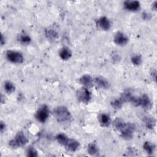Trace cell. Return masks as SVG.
Returning a JSON list of instances; mask_svg holds the SVG:
<instances>
[{"mask_svg":"<svg viewBox=\"0 0 157 157\" xmlns=\"http://www.w3.org/2000/svg\"><path fill=\"white\" fill-rule=\"evenodd\" d=\"M80 146V144L78 141L73 139H69L65 144L66 148L69 151H76Z\"/></svg>","mask_w":157,"mask_h":157,"instance_id":"cell-9","label":"cell"},{"mask_svg":"<svg viewBox=\"0 0 157 157\" xmlns=\"http://www.w3.org/2000/svg\"><path fill=\"white\" fill-rule=\"evenodd\" d=\"M79 82H80V84H82V85L84 86V87L87 88L91 85L92 82H93V79L90 75L85 74L80 78Z\"/></svg>","mask_w":157,"mask_h":157,"instance_id":"cell-14","label":"cell"},{"mask_svg":"<svg viewBox=\"0 0 157 157\" xmlns=\"http://www.w3.org/2000/svg\"><path fill=\"white\" fill-rule=\"evenodd\" d=\"M123 102L120 99H115L111 102V105L115 109H120L123 105Z\"/></svg>","mask_w":157,"mask_h":157,"instance_id":"cell-24","label":"cell"},{"mask_svg":"<svg viewBox=\"0 0 157 157\" xmlns=\"http://www.w3.org/2000/svg\"><path fill=\"white\" fill-rule=\"evenodd\" d=\"M54 116L56 120L60 123L69 122L72 119V115L69 110L64 106L56 107L53 111Z\"/></svg>","mask_w":157,"mask_h":157,"instance_id":"cell-1","label":"cell"},{"mask_svg":"<svg viewBox=\"0 0 157 157\" xmlns=\"http://www.w3.org/2000/svg\"><path fill=\"white\" fill-rule=\"evenodd\" d=\"M4 90L6 91V92L8 94H10V93H13L15 90V85L10 81H6L4 83Z\"/></svg>","mask_w":157,"mask_h":157,"instance_id":"cell-18","label":"cell"},{"mask_svg":"<svg viewBox=\"0 0 157 157\" xmlns=\"http://www.w3.org/2000/svg\"><path fill=\"white\" fill-rule=\"evenodd\" d=\"M98 120L101 126L108 127L111 123V119L109 115L106 113H101L98 117Z\"/></svg>","mask_w":157,"mask_h":157,"instance_id":"cell-12","label":"cell"},{"mask_svg":"<svg viewBox=\"0 0 157 157\" xmlns=\"http://www.w3.org/2000/svg\"><path fill=\"white\" fill-rule=\"evenodd\" d=\"M72 56V52L68 47H63L59 52V56L63 60L69 59Z\"/></svg>","mask_w":157,"mask_h":157,"instance_id":"cell-15","label":"cell"},{"mask_svg":"<svg viewBox=\"0 0 157 157\" xmlns=\"http://www.w3.org/2000/svg\"><path fill=\"white\" fill-rule=\"evenodd\" d=\"M98 25L103 30H109L111 27V24L109 20L106 17L99 18L97 21Z\"/></svg>","mask_w":157,"mask_h":157,"instance_id":"cell-10","label":"cell"},{"mask_svg":"<svg viewBox=\"0 0 157 157\" xmlns=\"http://www.w3.org/2000/svg\"><path fill=\"white\" fill-rule=\"evenodd\" d=\"M144 121L147 128L152 129L156 125V120L153 117H145L144 118Z\"/></svg>","mask_w":157,"mask_h":157,"instance_id":"cell-16","label":"cell"},{"mask_svg":"<svg viewBox=\"0 0 157 157\" xmlns=\"http://www.w3.org/2000/svg\"><path fill=\"white\" fill-rule=\"evenodd\" d=\"M1 44L2 45H3L5 44V38L4 37L2 34H1Z\"/></svg>","mask_w":157,"mask_h":157,"instance_id":"cell-31","label":"cell"},{"mask_svg":"<svg viewBox=\"0 0 157 157\" xmlns=\"http://www.w3.org/2000/svg\"><path fill=\"white\" fill-rule=\"evenodd\" d=\"M6 129V124L5 123H4L3 121H1V124H0V129H1V132H3V131L5 130Z\"/></svg>","mask_w":157,"mask_h":157,"instance_id":"cell-29","label":"cell"},{"mask_svg":"<svg viewBox=\"0 0 157 157\" xmlns=\"http://www.w3.org/2000/svg\"><path fill=\"white\" fill-rule=\"evenodd\" d=\"M124 123H125V122H124L121 119L116 118L113 122V125L114 128L117 131H120L123 127Z\"/></svg>","mask_w":157,"mask_h":157,"instance_id":"cell-21","label":"cell"},{"mask_svg":"<svg viewBox=\"0 0 157 157\" xmlns=\"http://www.w3.org/2000/svg\"><path fill=\"white\" fill-rule=\"evenodd\" d=\"M124 7L129 11H137L140 9V4L137 1H126L124 2Z\"/></svg>","mask_w":157,"mask_h":157,"instance_id":"cell-8","label":"cell"},{"mask_svg":"<svg viewBox=\"0 0 157 157\" xmlns=\"http://www.w3.org/2000/svg\"><path fill=\"white\" fill-rule=\"evenodd\" d=\"M95 83L100 88H104V89H107L109 87V82L106 80L103 77L99 76L95 78L94 79Z\"/></svg>","mask_w":157,"mask_h":157,"instance_id":"cell-13","label":"cell"},{"mask_svg":"<svg viewBox=\"0 0 157 157\" xmlns=\"http://www.w3.org/2000/svg\"><path fill=\"white\" fill-rule=\"evenodd\" d=\"M128 42V37L123 33L118 32L114 37V42L118 45H124Z\"/></svg>","mask_w":157,"mask_h":157,"instance_id":"cell-7","label":"cell"},{"mask_svg":"<svg viewBox=\"0 0 157 157\" xmlns=\"http://www.w3.org/2000/svg\"><path fill=\"white\" fill-rule=\"evenodd\" d=\"M6 55L7 59L13 63L20 64L22 63L24 61L23 55L21 53L17 51L8 50L7 51Z\"/></svg>","mask_w":157,"mask_h":157,"instance_id":"cell-4","label":"cell"},{"mask_svg":"<svg viewBox=\"0 0 157 157\" xmlns=\"http://www.w3.org/2000/svg\"><path fill=\"white\" fill-rule=\"evenodd\" d=\"M132 96V95L131 94V92L127 90L121 94L120 99L124 103V102H130V100H131V98Z\"/></svg>","mask_w":157,"mask_h":157,"instance_id":"cell-23","label":"cell"},{"mask_svg":"<svg viewBox=\"0 0 157 157\" xmlns=\"http://www.w3.org/2000/svg\"><path fill=\"white\" fill-rule=\"evenodd\" d=\"M45 36L50 40H55L58 38V33L53 29H47L45 30Z\"/></svg>","mask_w":157,"mask_h":157,"instance_id":"cell-19","label":"cell"},{"mask_svg":"<svg viewBox=\"0 0 157 157\" xmlns=\"http://www.w3.org/2000/svg\"><path fill=\"white\" fill-rule=\"evenodd\" d=\"M143 18L145 19V20H148L150 18V15L147 12H144L143 13Z\"/></svg>","mask_w":157,"mask_h":157,"instance_id":"cell-30","label":"cell"},{"mask_svg":"<svg viewBox=\"0 0 157 157\" xmlns=\"http://www.w3.org/2000/svg\"><path fill=\"white\" fill-rule=\"evenodd\" d=\"M56 139L58 141V142L61 145H65L67 141L68 140L67 137L63 133H59L56 136Z\"/></svg>","mask_w":157,"mask_h":157,"instance_id":"cell-22","label":"cell"},{"mask_svg":"<svg viewBox=\"0 0 157 157\" xmlns=\"http://www.w3.org/2000/svg\"><path fill=\"white\" fill-rule=\"evenodd\" d=\"M49 116V110L47 105H43L41 106L38 110L37 111L36 113V118L37 120V121L44 123L47 120L48 117Z\"/></svg>","mask_w":157,"mask_h":157,"instance_id":"cell-6","label":"cell"},{"mask_svg":"<svg viewBox=\"0 0 157 157\" xmlns=\"http://www.w3.org/2000/svg\"><path fill=\"white\" fill-rule=\"evenodd\" d=\"M156 4H157V2L156 1H155L153 4H152V9L154 10H156Z\"/></svg>","mask_w":157,"mask_h":157,"instance_id":"cell-32","label":"cell"},{"mask_svg":"<svg viewBox=\"0 0 157 157\" xmlns=\"http://www.w3.org/2000/svg\"><path fill=\"white\" fill-rule=\"evenodd\" d=\"M131 62L134 64V65H136V66H138V65H140L142 63V57L140 55H134L133 56L131 57Z\"/></svg>","mask_w":157,"mask_h":157,"instance_id":"cell-27","label":"cell"},{"mask_svg":"<svg viewBox=\"0 0 157 157\" xmlns=\"http://www.w3.org/2000/svg\"><path fill=\"white\" fill-rule=\"evenodd\" d=\"M19 40H20L21 43H22L23 44H25V45L29 44L31 42V37L28 35H27V34L21 35L20 36Z\"/></svg>","mask_w":157,"mask_h":157,"instance_id":"cell-25","label":"cell"},{"mask_svg":"<svg viewBox=\"0 0 157 157\" xmlns=\"http://www.w3.org/2000/svg\"><path fill=\"white\" fill-rule=\"evenodd\" d=\"M140 105L146 109H150L151 107L152 103L147 94H144L140 97Z\"/></svg>","mask_w":157,"mask_h":157,"instance_id":"cell-11","label":"cell"},{"mask_svg":"<svg viewBox=\"0 0 157 157\" xmlns=\"http://www.w3.org/2000/svg\"><path fill=\"white\" fill-rule=\"evenodd\" d=\"M136 126L134 124L131 123H125L122 129L119 131L122 138L126 140H130L132 138L133 132H134Z\"/></svg>","mask_w":157,"mask_h":157,"instance_id":"cell-3","label":"cell"},{"mask_svg":"<svg viewBox=\"0 0 157 157\" xmlns=\"http://www.w3.org/2000/svg\"><path fill=\"white\" fill-rule=\"evenodd\" d=\"M151 75L152 77V78L156 81V71L155 69H153L151 71Z\"/></svg>","mask_w":157,"mask_h":157,"instance_id":"cell-28","label":"cell"},{"mask_svg":"<svg viewBox=\"0 0 157 157\" xmlns=\"http://www.w3.org/2000/svg\"><path fill=\"white\" fill-rule=\"evenodd\" d=\"M28 140L23 132L20 131L16 134L14 139L9 141V145L12 148H17L24 146L28 142Z\"/></svg>","mask_w":157,"mask_h":157,"instance_id":"cell-2","label":"cell"},{"mask_svg":"<svg viewBox=\"0 0 157 157\" xmlns=\"http://www.w3.org/2000/svg\"><path fill=\"white\" fill-rule=\"evenodd\" d=\"M143 148L148 155H153L155 150V145L150 142H145L143 145Z\"/></svg>","mask_w":157,"mask_h":157,"instance_id":"cell-17","label":"cell"},{"mask_svg":"<svg viewBox=\"0 0 157 157\" xmlns=\"http://www.w3.org/2000/svg\"><path fill=\"white\" fill-rule=\"evenodd\" d=\"M88 153L91 155H96L99 152V148L98 146L94 144H90L87 148Z\"/></svg>","mask_w":157,"mask_h":157,"instance_id":"cell-20","label":"cell"},{"mask_svg":"<svg viewBox=\"0 0 157 157\" xmlns=\"http://www.w3.org/2000/svg\"><path fill=\"white\" fill-rule=\"evenodd\" d=\"M26 155L29 157H36L38 156L37 151L34 148L30 147L26 150Z\"/></svg>","mask_w":157,"mask_h":157,"instance_id":"cell-26","label":"cell"},{"mask_svg":"<svg viewBox=\"0 0 157 157\" xmlns=\"http://www.w3.org/2000/svg\"><path fill=\"white\" fill-rule=\"evenodd\" d=\"M77 99L83 103H88L91 99V94L88 89L86 87L78 90L76 93Z\"/></svg>","mask_w":157,"mask_h":157,"instance_id":"cell-5","label":"cell"}]
</instances>
